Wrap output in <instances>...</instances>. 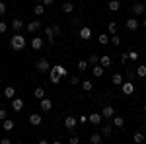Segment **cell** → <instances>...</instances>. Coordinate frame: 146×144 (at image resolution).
I'll list each match as a JSON object with an SVG mask.
<instances>
[{"instance_id": "obj_54", "label": "cell", "mask_w": 146, "mask_h": 144, "mask_svg": "<svg viewBox=\"0 0 146 144\" xmlns=\"http://www.w3.org/2000/svg\"><path fill=\"white\" fill-rule=\"evenodd\" d=\"M144 113H146V103H144Z\"/></svg>"}, {"instance_id": "obj_2", "label": "cell", "mask_w": 146, "mask_h": 144, "mask_svg": "<svg viewBox=\"0 0 146 144\" xmlns=\"http://www.w3.org/2000/svg\"><path fill=\"white\" fill-rule=\"evenodd\" d=\"M135 90H136V86H135V82H133V80H127V82L121 84V92H123L125 96H133V94H135Z\"/></svg>"}, {"instance_id": "obj_16", "label": "cell", "mask_w": 146, "mask_h": 144, "mask_svg": "<svg viewBox=\"0 0 146 144\" xmlns=\"http://www.w3.org/2000/svg\"><path fill=\"white\" fill-rule=\"evenodd\" d=\"M133 12H135V16H140V14H144V12H146L144 4H142V2H135V4H133Z\"/></svg>"}, {"instance_id": "obj_27", "label": "cell", "mask_w": 146, "mask_h": 144, "mask_svg": "<svg viewBox=\"0 0 146 144\" xmlns=\"http://www.w3.org/2000/svg\"><path fill=\"white\" fill-rule=\"evenodd\" d=\"M14 129V121L12 119H4L2 121V131H12Z\"/></svg>"}, {"instance_id": "obj_11", "label": "cell", "mask_w": 146, "mask_h": 144, "mask_svg": "<svg viewBox=\"0 0 146 144\" xmlns=\"http://www.w3.org/2000/svg\"><path fill=\"white\" fill-rule=\"evenodd\" d=\"M111 125L115 127V129H123L125 127V117H121V115H115L111 119Z\"/></svg>"}, {"instance_id": "obj_12", "label": "cell", "mask_w": 146, "mask_h": 144, "mask_svg": "<svg viewBox=\"0 0 146 144\" xmlns=\"http://www.w3.org/2000/svg\"><path fill=\"white\" fill-rule=\"evenodd\" d=\"M31 49H33V51L43 49V37H39V35H37V37H33V39H31Z\"/></svg>"}, {"instance_id": "obj_6", "label": "cell", "mask_w": 146, "mask_h": 144, "mask_svg": "<svg viewBox=\"0 0 146 144\" xmlns=\"http://www.w3.org/2000/svg\"><path fill=\"white\" fill-rule=\"evenodd\" d=\"M138 25H140V22H138L136 18H129L127 23H125V27H127L129 31H136V29H138Z\"/></svg>"}, {"instance_id": "obj_24", "label": "cell", "mask_w": 146, "mask_h": 144, "mask_svg": "<svg viewBox=\"0 0 146 144\" xmlns=\"http://www.w3.org/2000/svg\"><path fill=\"white\" fill-rule=\"evenodd\" d=\"M53 68H55L56 72H58V76H60V78H66V76H68V70L62 66V64H55Z\"/></svg>"}, {"instance_id": "obj_13", "label": "cell", "mask_w": 146, "mask_h": 144, "mask_svg": "<svg viewBox=\"0 0 146 144\" xmlns=\"http://www.w3.org/2000/svg\"><path fill=\"white\" fill-rule=\"evenodd\" d=\"M103 72H105V68L101 66L100 62L92 66V74H94V76H96V78H101V76H103Z\"/></svg>"}, {"instance_id": "obj_46", "label": "cell", "mask_w": 146, "mask_h": 144, "mask_svg": "<svg viewBox=\"0 0 146 144\" xmlns=\"http://www.w3.org/2000/svg\"><path fill=\"white\" fill-rule=\"evenodd\" d=\"M78 123H82V125H84V123H88V115H80V117H78Z\"/></svg>"}, {"instance_id": "obj_38", "label": "cell", "mask_w": 146, "mask_h": 144, "mask_svg": "<svg viewBox=\"0 0 146 144\" xmlns=\"http://www.w3.org/2000/svg\"><path fill=\"white\" fill-rule=\"evenodd\" d=\"M109 43H113L115 47H117V45H121V37H119L117 33H113V35H111V39H109Z\"/></svg>"}, {"instance_id": "obj_33", "label": "cell", "mask_w": 146, "mask_h": 144, "mask_svg": "<svg viewBox=\"0 0 146 144\" xmlns=\"http://www.w3.org/2000/svg\"><path fill=\"white\" fill-rule=\"evenodd\" d=\"M72 10H74V4H72V2H64V4H62V12H64V14H72Z\"/></svg>"}, {"instance_id": "obj_7", "label": "cell", "mask_w": 146, "mask_h": 144, "mask_svg": "<svg viewBox=\"0 0 146 144\" xmlns=\"http://www.w3.org/2000/svg\"><path fill=\"white\" fill-rule=\"evenodd\" d=\"M78 35L84 39V41H88V39H92V29L88 27V25H82V27H80V31H78Z\"/></svg>"}, {"instance_id": "obj_42", "label": "cell", "mask_w": 146, "mask_h": 144, "mask_svg": "<svg viewBox=\"0 0 146 144\" xmlns=\"http://www.w3.org/2000/svg\"><path fill=\"white\" fill-rule=\"evenodd\" d=\"M129 58H131V60H136V58H138V53H136V51H129Z\"/></svg>"}, {"instance_id": "obj_14", "label": "cell", "mask_w": 146, "mask_h": 144, "mask_svg": "<svg viewBox=\"0 0 146 144\" xmlns=\"http://www.w3.org/2000/svg\"><path fill=\"white\" fill-rule=\"evenodd\" d=\"M4 98H6V100H14V98H16V88H14V86H6V88H4Z\"/></svg>"}, {"instance_id": "obj_22", "label": "cell", "mask_w": 146, "mask_h": 144, "mask_svg": "<svg viewBox=\"0 0 146 144\" xmlns=\"http://www.w3.org/2000/svg\"><path fill=\"white\" fill-rule=\"evenodd\" d=\"M111 82L115 84V86H121V84L125 82V80H123V74H121V72H115V74L111 76Z\"/></svg>"}, {"instance_id": "obj_21", "label": "cell", "mask_w": 146, "mask_h": 144, "mask_svg": "<svg viewBox=\"0 0 146 144\" xmlns=\"http://www.w3.org/2000/svg\"><path fill=\"white\" fill-rule=\"evenodd\" d=\"M33 14L37 16V18L43 16V14H45V4H43V2H37V6L33 8Z\"/></svg>"}, {"instance_id": "obj_26", "label": "cell", "mask_w": 146, "mask_h": 144, "mask_svg": "<svg viewBox=\"0 0 146 144\" xmlns=\"http://www.w3.org/2000/svg\"><path fill=\"white\" fill-rule=\"evenodd\" d=\"M22 27H23V22H22V20H18V18H16V20L12 22V29H14L16 33H18V31H22Z\"/></svg>"}, {"instance_id": "obj_51", "label": "cell", "mask_w": 146, "mask_h": 144, "mask_svg": "<svg viewBox=\"0 0 146 144\" xmlns=\"http://www.w3.org/2000/svg\"><path fill=\"white\" fill-rule=\"evenodd\" d=\"M43 4H45V6H51V4H53V0H43Z\"/></svg>"}, {"instance_id": "obj_1", "label": "cell", "mask_w": 146, "mask_h": 144, "mask_svg": "<svg viewBox=\"0 0 146 144\" xmlns=\"http://www.w3.org/2000/svg\"><path fill=\"white\" fill-rule=\"evenodd\" d=\"M10 49H12V51H16V53H22L23 49H25V37H23L20 31L14 33L10 37Z\"/></svg>"}, {"instance_id": "obj_30", "label": "cell", "mask_w": 146, "mask_h": 144, "mask_svg": "<svg viewBox=\"0 0 146 144\" xmlns=\"http://www.w3.org/2000/svg\"><path fill=\"white\" fill-rule=\"evenodd\" d=\"M136 76L146 78V64H138V66H136Z\"/></svg>"}, {"instance_id": "obj_23", "label": "cell", "mask_w": 146, "mask_h": 144, "mask_svg": "<svg viewBox=\"0 0 146 144\" xmlns=\"http://www.w3.org/2000/svg\"><path fill=\"white\" fill-rule=\"evenodd\" d=\"M100 64H101L103 68L111 66V56H109V55H101V56H100Z\"/></svg>"}, {"instance_id": "obj_48", "label": "cell", "mask_w": 146, "mask_h": 144, "mask_svg": "<svg viewBox=\"0 0 146 144\" xmlns=\"http://www.w3.org/2000/svg\"><path fill=\"white\" fill-rule=\"evenodd\" d=\"M2 14H6V4H4V2H0V16H2Z\"/></svg>"}, {"instance_id": "obj_20", "label": "cell", "mask_w": 146, "mask_h": 144, "mask_svg": "<svg viewBox=\"0 0 146 144\" xmlns=\"http://www.w3.org/2000/svg\"><path fill=\"white\" fill-rule=\"evenodd\" d=\"M49 78H51L53 84H58V82H60V76H58V72H56L53 66H51V70H49Z\"/></svg>"}, {"instance_id": "obj_32", "label": "cell", "mask_w": 146, "mask_h": 144, "mask_svg": "<svg viewBox=\"0 0 146 144\" xmlns=\"http://www.w3.org/2000/svg\"><path fill=\"white\" fill-rule=\"evenodd\" d=\"M88 62H90L92 66H94V64H98V62H100V55H98V53H92V55L88 56Z\"/></svg>"}, {"instance_id": "obj_35", "label": "cell", "mask_w": 146, "mask_h": 144, "mask_svg": "<svg viewBox=\"0 0 146 144\" xmlns=\"http://www.w3.org/2000/svg\"><path fill=\"white\" fill-rule=\"evenodd\" d=\"M76 66H78V70H80V72H84V70H88L90 62H88V60H78V64H76Z\"/></svg>"}, {"instance_id": "obj_52", "label": "cell", "mask_w": 146, "mask_h": 144, "mask_svg": "<svg viewBox=\"0 0 146 144\" xmlns=\"http://www.w3.org/2000/svg\"><path fill=\"white\" fill-rule=\"evenodd\" d=\"M140 23H142V25H144V27H146V20H144V22H140Z\"/></svg>"}, {"instance_id": "obj_49", "label": "cell", "mask_w": 146, "mask_h": 144, "mask_svg": "<svg viewBox=\"0 0 146 144\" xmlns=\"http://www.w3.org/2000/svg\"><path fill=\"white\" fill-rule=\"evenodd\" d=\"M136 78V72H131V70H129V80H135Z\"/></svg>"}, {"instance_id": "obj_55", "label": "cell", "mask_w": 146, "mask_h": 144, "mask_svg": "<svg viewBox=\"0 0 146 144\" xmlns=\"http://www.w3.org/2000/svg\"><path fill=\"white\" fill-rule=\"evenodd\" d=\"M35 2H43V0H35Z\"/></svg>"}, {"instance_id": "obj_43", "label": "cell", "mask_w": 146, "mask_h": 144, "mask_svg": "<svg viewBox=\"0 0 146 144\" xmlns=\"http://www.w3.org/2000/svg\"><path fill=\"white\" fill-rule=\"evenodd\" d=\"M6 115H8V113H6V109H4V107H0V121H4V119H8Z\"/></svg>"}, {"instance_id": "obj_4", "label": "cell", "mask_w": 146, "mask_h": 144, "mask_svg": "<svg viewBox=\"0 0 146 144\" xmlns=\"http://www.w3.org/2000/svg\"><path fill=\"white\" fill-rule=\"evenodd\" d=\"M101 115H103V119H107V121H111V119L115 117V115H117V113H115V107L107 103V105H103V109H101Z\"/></svg>"}, {"instance_id": "obj_9", "label": "cell", "mask_w": 146, "mask_h": 144, "mask_svg": "<svg viewBox=\"0 0 146 144\" xmlns=\"http://www.w3.org/2000/svg\"><path fill=\"white\" fill-rule=\"evenodd\" d=\"M41 123H43V117H41V115H37V113H31V115H29V125H31V127H39Z\"/></svg>"}, {"instance_id": "obj_18", "label": "cell", "mask_w": 146, "mask_h": 144, "mask_svg": "<svg viewBox=\"0 0 146 144\" xmlns=\"http://www.w3.org/2000/svg\"><path fill=\"white\" fill-rule=\"evenodd\" d=\"M90 142L92 144H101L103 142V134L101 133H92L90 134Z\"/></svg>"}, {"instance_id": "obj_41", "label": "cell", "mask_w": 146, "mask_h": 144, "mask_svg": "<svg viewBox=\"0 0 146 144\" xmlns=\"http://www.w3.org/2000/svg\"><path fill=\"white\" fill-rule=\"evenodd\" d=\"M68 142H70V144H78V142H80V138L76 136V134H72V136L68 138Z\"/></svg>"}, {"instance_id": "obj_36", "label": "cell", "mask_w": 146, "mask_h": 144, "mask_svg": "<svg viewBox=\"0 0 146 144\" xmlns=\"http://www.w3.org/2000/svg\"><path fill=\"white\" fill-rule=\"evenodd\" d=\"M82 88H84V92H92V90H94L92 80H84V82H82Z\"/></svg>"}, {"instance_id": "obj_3", "label": "cell", "mask_w": 146, "mask_h": 144, "mask_svg": "<svg viewBox=\"0 0 146 144\" xmlns=\"http://www.w3.org/2000/svg\"><path fill=\"white\" fill-rule=\"evenodd\" d=\"M35 68H37V72L45 74V72L51 70V64H49V60H47V58H39V60L35 62Z\"/></svg>"}, {"instance_id": "obj_39", "label": "cell", "mask_w": 146, "mask_h": 144, "mask_svg": "<svg viewBox=\"0 0 146 144\" xmlns=\"http://www.w3.org/2000/svg\"><path fill=\"white\" fill-rule=\"evenodd\" d=\"M70 23H72V27H78L80 23H82V16H74V18H72V22H70Z\"/></svg>"}, {"instance_id": "obj_37", "label": "cell", "mask_w": 146, "mask_h": 144, "mask_svg": "<svg viewBox=\"0 0 146 144\" xmlns=\"http://www.w3.org/2000/svg\"><path fill=\"white\" fill-rule=\"evenodd\" d=\"M144 138H146V136H144V134H142V133H135V136H133V140H135L136 144L144 142Z\"/></svg>"}, {"instance_id": "obj_29", "label": "cell", "mask_w": 146, "mask_h": 144, "mask_svg": "<svg viewBox=\"0 0 146 144\" xmlns=\"http://www.w3.org/2000/svg\"><path fill=\"white\" fill-rule=\"evenodd\" d=\"M33 96L37 98V100H43V98H45V90L41 88V86H37V88L33 90Z\"/></svg>"}, {"instance_id": "obj_10", "label": "cell", "mask_w": 146, "mask_h": 144, "mask_svg": "<svg viewBox=\"0 0 146 144\" xmlns=\"http://www.w3.org/2000/svg\"><path fill=\"white\" fill-rule=\"evenodd\" d=\"M88 121H90L92 125H96V127H98V125L103 121V115H101V113H92V115H88Z\"/></svg>"}, {"instance_id": "obj_45", "label": "cell", "mask_w": 146, "mask_h": 144, "mask_svg": "<svg viewBox=\"0 0 146 144\" xmlns=\"http://www.w3.org/2000/svg\"><path fill=\"white\" fill-rule=\"evenodd\" d=\"M6 29H8L6 22H0V33H6Z\"/></svg>"}, {"instance_id": "obj_8", "label": "cell", "mask_w": 146, "mask_h": 144, "mask_svg": "<svg viewBox=\"0 0 146 144\" xmlns=\"http://www.w3.org/2000/svg\"><path fill=\"white\" fill-rule=\"evenodd\" d=\"M25 27H27V31H29V33H35V31H39V29H41V22H39V20H33V22L27 23Z\"/></svg>"}, {"instance_id": "obj_34", "label": "cell", "mask_w": 146, "mask_h": 144, "mask_svg": "<svg viewBox=\"0 0 146 144\" xmlns=\"http://www.w3.org/2000/svg\"><path fill=\"white\" fill-rule=\"evenodd\" d=\"M109 39H111V35H109V33H100V45H107V43H109Z\"/></svg>"}, {"instance_id": "obj_25", "label": "cell", "mask_w": 146, "mask_h": 144, "mask_svg": "<svg viewBox=\"0 0 146 144\" xmlns=\"http://www.w3.org/2000/svg\"><path fill=\"white\" fill-rule=\"evenodd\" d=\"M107 8L111 12H117L121 8V2H119V0H109V2H107Z\"/></svg>"}, {"instance_id": "obj_15", "label": "cell", "mask_w": 146, "mask_h": 144, "mask_svg": "<svg viewBox=\"0 0 146 144\" xmlns=\"http://www.w3.org/2000/svg\"><path fill=\"white\" fill-rule=\"evenodd\" d=\"M23 105H25V103H23V100H16V98L12 100V109L16 111V113H20V111L23 109Z\"/></svg>"}, {"instance_id": "obj_19", "label": "cell", "mask_w": 146, "mask_h": 144, "mask_svg": "<svg viewBox=\"0 0 146 144\" xmlns=\"http://www.w3.org/2000/svg\"><path fill=\"white\" fill-rule=\"evenodd\" d=\"M45 35H47V41H49V45L55 43V33H53V27H51V25H47V27H45Z\"/></svg>"}, {"instance_id": "obj_5", "label": "cell", "mask_w": 146, "mask_h": 144, "mask_svg": "<svg viewBox=\"0 0 146 144\" xmlns=\"http://www.w3.org/2000/svg\"><path fill=\"white\" fill-rule=\"evenodd\" d=\"M76 125H78V119H76L74 115H66V117H64V127H66L68 131H74Z\"/></svg>"}, {"instance_id": "obj_53", "label": "cell", "mask_w": 146, "mask_h": 144, "mask_svg": "<svg viewBox=\"0 0 146 144\" xmlns=\"http://www.w3.org/2000/svg\"><path fill=\"white\" fill-rule=\"evenodd\" d=\"M0 131H2V121H0Z\"/></svg>"}, {"instance_id": "obj_31", "label": "cell", "mask_w": 146, "mask_h": 144, "mask_svg": "<svg viewBox=\"0 0 146 144\" xmlns=\"http://www.w3.org/2000/svg\"><path fill=\"white\" fill-rule=\"evenodd\" d=\"M111 133H113L111 125H103V127H101V134H103V136H111Z\"/></svg>"}, {"instance_id": "obj_28", "label": "cell", "mask_w": 146, "mask_h": 144, "mask_svg": "<svg viewBox=\"0 0 146 144\" xmlns=\"http://www.w3.org/2000/svg\"><path fill=\"white\" fill-rule=\"evenodd\" d=\"M117 29H119V25H117V22H109V23H107V33H109V35L117 33Z\"/></svg>"}, {"instance_id": "obj_50", "label": "cell", "mask_w": 146, "mask_h": 144, "mask_svg": "<svg viewBox=\"0 0 146 144\" xmlns=\"http://www.w3.org/2000/svg\"><path fill=\"white\" fill-rule=\"evenodd\" d=\"M10 142H12L10 138H2V140H0V144H10Z\"/></svg>"}, {"instance_id": "obj_44", "label": "cell", "mask_w": 146, "mask_h": 144, "mask_svg": "<svg viewBox=\"0 0 146 144\" xmlns=\"http://www.w3.org/2000/svg\"><path fill=\"white\" fill-rule=\"evenodd\" d=\"M70 84H72V86L80 84V78H78V76H70Z\"/></svg>"}, {"instance_id": "obj_40", "label": "cell", "mask_w": 146, "mask_h": 144, "mask_svg": "<svg viewBox=\"0 0 146 144\" xmlns=\"http://www.w3.org/2000/svg\"><path fill=\"white\" fill-rule=\"evenodd\" d=\"M51 27H53V33H55V37H56V35H60V31H62V29H60V25H58V23H53Z\"/></svg>"}, {"instance_id": "obj_17", "label": "cell", "mask_w": 146, "mask_h": 144, "mask_svg": "<svg viewBox=\"0 0 146 144\" xmlns=\"http://www.w3.org/2000/svg\"><path fill=\"white\" fill-rule=\"evenodd\" d=\"M39 105H41V111H45V113H47V111L53 109V100H45V98H43Z\"/></svg>"}, {"instance_id": "obj_47", "label": "cell", "mask_w": 146, "mask_h": 144, "mask_svg": "<svg viewBox=\"0 0 146 144\" xmlns=\"http://www.w3.org/2000/svg\"><path fill=\"white\" fill-rule=\"evenodd\" d=\"M127 60H129V51H127V53H123V55H121V62H127Z\"/></svg>"}]
</instances>
